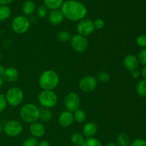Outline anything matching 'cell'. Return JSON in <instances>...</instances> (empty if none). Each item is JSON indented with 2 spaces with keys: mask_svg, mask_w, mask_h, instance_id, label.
<instances>
[{
  "mask_svg": "<svg viewBox=\"0 0 146 146\" xmlns=\"http://www.w3.org/2000/svg\"><path fill=\"white\" fill-rule=\"evenodd\" d=\"M61 11L64 18L69 21H79L84 19L88 14L86 6L77 0H68L63 3Z\"/></svg>",
  "mask_w": 146,
  "mask_h": 146,
  "instance_id": "cell-1",
  "label": "cell"
},
{
  "mask_svg": "<svg viewBox=\"0 0 146 146\" xmlns=\"http://www.w3.org/2000/svg\"><path fill=\"white\" fill-rule=\"evenodd\" d=\"M59 84V76L56 71L46 70L41 74L38 79L40 88L44 91H54Z\"/></svg>",
  "mask_w": 146,
  "mask_h": 146,
  "instance_id": "cell-2",
  "label": "cell"
},
{
  "mask_svg": "<svg viewBox=\"0 0 146 146\" xmlns=\"http://www.w3.org/2000/svg\"><path fill=\"white\" fill-rule=\"evenodd\" d=\"M20 118L27 123H32L39 119V108L33 104H26L19 111Z\"/></svg>",
  "mask_w": 146,
  "mask_h": 146,
  "instance_id": "cell-3",
  "label": "cell"
},
{
  "mask_svg": "<svg viewBox=\"0 0 146 146\" xmlns=\"http://www.w3.org/2000/svg\"><path fill=\"white\" fill-rule=\"evenodd\" d=\"M38 101L43 108H51L56 106L58 103V96L54 91H44L39 93Z\"/></svg>",
  "mask_w": 146,
  "mask_h": 146,
  "instance_id": "cell-4",
  "label": "cell"
},
{
  "mask_svg": "<svg viewBox=\"0 0 146 146\" xmlns=\"http://www.w3.org/2000/svg\"><path fill=\"white\" fill-rule=\"evenodd\" d=\"M5 98L7 104L11 106H18L24 99V93L19 87H11L7 91Z\"/></svg>",
  "mask_w": 146,
  "mask_h": 146,
  "instance_id": "cell-5",
  "label": "cell"
},
{
  "mask_svg": "<svg viewBox=\"0 0 146 146\" xmlns=\"http://www.w3.org/2000/svg\"><path fill=\"white\" fill-rule=\"evenodd\" d=\"M11 28L16 34H25L30 28V21L25 16H17L12 20Z\"/></svg>",
  "mask_w": 146,
  "mask_h": 146,
  "instance_id": "cell-6",
  "label": "cell"
},
{
  "mask_svg": "<svg viewBox=\"0 0 146 146\" xmlns=\"http://www.w3.org/2000/svg\"><path fill=\"white\" fill-rule=\"evenodd\" d=\"M3 131L8 136L14 138L19 135L23 131V126L20 122L15 120H9L3 124Z\"/></svg>",
  "mask_w": 146,
  "mask_h": 146,
  "instance_id": "cell-7",
  "label": "cell"
},
{
  "mask_svg": "<svg viewBox=\"0 0 146 146\" xmlns=\"http://www.w3.org/2000/svg\"><path fill=\"white\" fill-rule=\"evenodd\" d=\"M64 106L66 111L73 113L79 109L81 98L76 92H70L64 98Z\"/></svg>",
  "mask_w": 146,
  "mask_h": 146,
  "instance_id": "cell-8",
  "label": "cell"
},
{
  "mask_svg": "<svg viewBox=\"0 0 146 146\" xmlns=\"http://www.w3.org/2000/svg\"><path fill=\"white\" fill-rule=\"evenodd\" d=\"M70 43L73 49L77 53L85 52L88 46V41L86 37L78 34L71 36Z\"/></svg>",
  "mask_w": 146,
  "mask_h": 146,
  "instance_id": "cell-9",
  "label": "cell"
},
{
  "mask_svg": "<svg viewBox=\"0 0 146 146\" xmlns=\"http://www.w3.org/2000/svg\"><path fill=\"white\" fill-rule=\"evenodd\" d=\"M98 81L93 76H86L79 81L78 86L82 91L85 93L93 92L96 88Z\"/></svg>",
  "mask_w": 146,
  "mask_h": 146,
  "instance_id": "cell-10",
  "label": "cell"
},
{
  "mask_svg": "<svg viewBox=\"0 0 146 146\" xmlns=\"http://www.w3.org/2000/svg\"><path fill=\"white\" fill-rule=\"evenodd\" d=\"M78 34L86 37L92 34L95 31L94 21L92 20L84 19L78 21L76 27Z\"/></svg>",
  "mask_w": 146,
  "mask_h": 146,
  "instance_id": "cell-11",
  "label": "cell"
},
{
  "mask_svg": "<svg viewBox=\"0 0 146 146\" xmlns=\"http://www.w3.org/2000/svg\"><path fill=\"white\" fill-rule=\"evenodd\" d=\"M58 121L59 125L64 128H68V127L71 126L74 121L73 113L66 111V110L63 111L58 116Z\"/></svg>",
  "mask_w": 146,
  "mask_h": 146,
  "instance_id": "cell-12",
  "label": "cell"
},
{
  "mask_svg": "<svg viewBox=\"0 0 146 146\" xmlns=\"http://www.w3.org/2000/svg\"><path fill=\"white\" fill-rule=\"evenodd\" d=\"M29 131L31 135L34 138H41L46 133V128L44 125L38 121L31 123Z\"/></svg>",
  "mask_w": 146,
  "mask_h": 146,
  "instance_id": "cell-13",
  "label": "cell"
},
{
  "mask_svg": "<svg viewBox=\"0 0 146 146\" xmlns=\"http://www.w3.org/2000/svg\"><path fill=\"white\" fill-rule=\"evenodd\" d=\"M123 65L127 70L132 71L137 69L139 66V61L138 57L133 54H128L123 60Z\"/></svg>",
  "mask_w": 146,
  "mask_h": 146,
  "instance_id": "cell-14",
  "label": "cell"
},
{
  "mask_svg": "<svg viewBox=\"0 0 146 146\" xmlns=\"http://www.w3.org/2000/svg\"><path fill=\"white\" fill-rule=\"evenodd\" d=\"M64 17L61 10H52L48 15V22L52 25H59L63 22Z\"/></svg>",
  "mask_w": 146,
  "mask_h": 146,
  "instance_id": "cell-15",
  "label": "cell"
},
{
  "mask_svg": "<svg viewBox=\"0 0 146 146\" xmlns=\"http://www.w3.org/2000/svg\"><path fill=\"white\" fill-rule=\"evenodd\" d=\"M19 76V74L17 68L14 67H8L5 69V72L2 77L4 81L9 83H13L17 81Z\"/></svg>",
  "mask_w": 146,
  "mask_h": 146,
  "instance_id": "cell-16",
  "label": "cell"
},
{
  "mask_svg": "<svg viewBox=\"0 0 146 146\" xmlns=\"http://www.w3.org/2000/svg\"><path fill=\"white\" fill-rule=\"evenodd\" d=\"M98 132V127L96 124L93 122H88L83 127V134L85 137L93 138Z\"/></svg>",
  "mask_w": 146,
  "mask_h": 146,
  "instance_id": "cell-17",
  "label": "cell"
},
{
  "mask_svg": "<svg viewBox=\"0 0 146 146\" xmlns=\"http://www.w3.org/2000/svg\"><path fill=\"white\" fill-rule=\"evenodd\" d=\"M36 10V5L34 1L31 0H27L23 4L22 12L25 17L31 16Z\"/></svg>",
  "mask_w": 146,
  "mask_h": 146,
  "instance_id": "cell-18",
  "label": "cell"
},
{
  "mask_svg": "<svg viewBox=\"0 0 146 146\" xmlns=\"http://www.w3.org/2000/svg\"><path fill=\"white\" fill-rule=\"evenodd\" d=\"M44 6L47 9L52 10L59 9L62 6L64 1L63 0H44Z\"/></svg>",
  "mask_w": 146,
  "mask_h": 146,
  "instance_id": "cell-19",
  "label": "cell"
},
{
  "mask_svg": "<svg viewBox=\"0 0 146 146\" xmlns=\"http://www.w3.org/2000/svg\"><path fill=\"white\" fill-rule=\"evenodd\" d=\"M39 119L43 122H48L53 119V113L48 108H41L39 109Z\"/></svg>",
  "mask_w": 146,
  "mask_h": 146,
  "instance_id": "cell-20",
  "label": "cell"
},
{
  "mask_svg": "<svg viewBox=\"0 0 146 146\" xmlns=\"http://www.w3.org/2000/svg\"><path fill=\"white\" fill-rule=\"evenodd\" d=\"M116 142L118 146H130L131 141L128 135L124 133H121L117 136Z\"/></svg>",
  "mask_w": 146,
  "mask_h": 146,
  "instance_id": "cell-21",
  "label": "cell"
},
{
  "mask_svg": "<svg viewBox=\"0 0 146 146\" xmlns=\"http://www.w3.org/2000/svg\"><path fill=\"white\" fill-rule=\"evenodd\" d=\"M11 16V9L7 5H0V22L6 21Z\"/></svg>",
  "mask_w": 146,
  "mask_h": 146,
  "instance_id": "cell-22",
  "label": "cell"
},
{
  "mask_svg": "<svg viewBox=\"0 0 146 146\" xmlns=\"http://www.w3.org/2000/svg\"><path fill=\"white\" fill-rule=\"evenodd\" d=\"M138 95L141 97H146V80H141L138 82L135 88Z\"/></svg>",
  "mask_w": 146,
  "mask_h": 146,
  "instance_id": "cell-23",
  "label": "cell"
},
{
  "mask_svg": "<svg viewBox=\"0 0 146 146\" xmlns=\"http://www.w3.org/2000/svg\"><path fill=\"white\" fill-rule=\"evenodd\" d=\"M73 115H74V121L78 123H82L86 120V113L85 111L81 109H78L74 111Z\"/></svg>",
  "mask_w": 146,
  "mask_h": 146,
  "instance_id": "cell-24",
  "label": "cell"
},
{
  "mask_svg": "<svg viewBox=\"0 0 146 146\" xmlns=\"http://www.w3.org/2000/svg\"><path fill=\"white\" fill-rule=\"evenodd\" d=\"M71 141L74 145L76 146H83L85 139L84 138V135H81V133H76L71 136Z\"/></svg>",
  "mask_w": 146,
  "mask_h": 146,
  "instance_id": "cell-25",
  "label": "cell"
},
{
  "mask_svg": "<svg viewBox=\"0 0 146 146\" xmlns=\"http://www.w3.org/2000/svg\"><path fill=\"white\" fill-rule=\"evenodd\" d=\"M56 38L60 42H67L71 40V35L70 32L67 31H60L57 34Z\"/></svg>",
  "mask_w": 146,
  "mask_h": 146,
  "instance_id": "cell-26",
  "label": "cell"
},
{
  "mask_svg": "<svg viewBox=\"0 0 146 146\" xmlns=\"http://www.w3.org/2000/svg\"><path fill=\"white\" fill-rule=\"evenodd\" d=\"M97 81L101 83H107L111 80V75L107 71H101L96 77Z\"/></svg>",
  "mask_w": 146,
  "mask_h": 146,
  "instance_id": "cell-27",
  "label": "cell"
},
{
  "mask_svg": "<svg viewBox=\"0 0 146 146\" xmlns=\"http://www.w3.org/2000/svg\"><path fill=\"white\" fill-rule=\"evenodd\" d=\"M83 146H102V145L99 140L93 137L86 139Z\"/></svg>",
  "mask_w": 146,
  "mask_h": 146,
  "instance_id": "cell-28",
  "label": "cell"
},
{
  "mask_svg": "<svg viewBox=\"0 0 146 146\" xmlns=\"http://www.w3.org/2000/svg\"><path fill=\"white\" fill-rule=\"evenodd\" d=\"M37 15L39 18H45L48 15V9L45 7L44 5L39 6L37 8Z\"/></svg>",
  "mask_w": 146,
  "mask_h": 146,
  "instance_id": "cell-29",
  "label": "cell"
},
{
  "mask_svg": "<svg viewBox=\"0 0 146 146\" xmlns=\"http://www.w3.org/2000/svg\"><path fill=\"white\" fill-rule=\"evenodd\" d=\"M38 143L36 138L34 137H29L24 140L22 146H38Z\"/></svg>",
  "mask_w": 146,
  "mask_h": 146,
  "instance_id": "cell-30",
  "label": "cell"
},
{
  "mask_svg": "<svg viewBox=\"0 0 146 146\" xmlns=\"http://www.w3.org/2000/svg\"><path fill=\"white\" fill-rule=\"evenodd\" d=\"M136 43L138 46L141 48H146V35H140L137 37Z\"/></svg>",
  "mask_w": 146,
  "mask_h": 146,
  "instance_id": "cell-31",
  "label": "cell"
},
{
  "mask_svg": "<svg viewBox=\"0 0 146 146\" xmlns=\"http://www.w3.org/2000/svg\"><path fill=\"white\" fill-rule=\"evenodd\" d=\"M138 58V61H139V63H141L143 65L146 66V48H143L140 51Z\"/></svg>",
  "mask_w": 146,
  "mask_h": 146,
  "instance_id": "cell-32",
  "label": "cell"
},
{
  "mask_svg": "<svg viewBox=\"0 0 146 146\" xmlns=\"http://www.w3.org/2000/svg\"><path fill=\"white\" fill-rule=\"evenodd\" d=\"M94 24L95 29L100 30L104 29V27H105V21L101 19H97L94 21Z\"/></svg>",
  "mask_w": 146,
  "mask_h": 146,
  "instance_id": "cell-33",
  "label": "cell"
},
{
  "mask_svg": "<svg viewBox=\"0 0 146 146\" xmlns=\"http://www.w3.org/2000/svg\"><path fill=\"white\" fill-rule=\"evenodd\" d=\"M7 102L6 100L5 96L4 94H0V113L4 111L7 108Z\"/></svg>",
  "mask_w": 146,
  "mask_h": 146,
  "instance_id": "cell-34",
  "label": "cell"
},
{
  "mask_svg": "<svg viewBox=\"0 0 146 146\" xmlns=\"http://www.w3.org/2000/svg\"><path fill=\"white\" fill-rule=\"evenodd\" d=\"M130 146H146V141L141 138H137L131 143Z\"/></svg>",
  "mask_w": 146,
  "mask_h": 146,
  "instance_id": "cell-35",
  "label": "cell"
},
{
  "mask_svg": "<svg viewBox=\"0 0 146 146\" xmlns=\"http://www.w3.org/2000/svg\"><path fill=\"white\" fill-rule=\"evenodd\" d=\"M140 75H141V73L138 69L133 70V71H131V76H132L133 78H138L140 76Z\"/></svg>",
  "mask_w": 146,
  "mask_h": 146,
  "instance_id": "cell-36",
  "label": "cell"
},
{
  "mask_svg": "<svg viewBox=\"0 0 146 146\" xmlns=\"http://www.w3.org/2000/svg\"><path fill=\"white\" fill-rule=\"evenodd\" d=\"M13 0H0V5H8Z\"/></svg>",
  "mask_w": 146,
  "mask_h": 146,
  "instance_id": "cell-37",
  "label": "cell"
},
{
  "mask_svg": "<svg viewBox=\"0 0 146 146\" xmlns=\"http://www.w3.org/2000/svg\"><path fill=\"white\" fill-rule=\"evenodd\" d=\"M38 146H51L50 145V143L46 141H42L41 142H40L38 143Z\"/></svg>",
  "mask_w": 146,
  "mask_h": 146,
  "instance_id": "cell-38",
  "label": "cell"
},
{
  "mask_svg": "<svg viewBox=\"0 0 146 146\" xmlns=\"http://www.w3.org/2000/svg\"><path fill=\"white\" fill-rule=\"evenodd\" d=\"M141 75H142L144 80H146V66H145L143 68L142 71H141Z\"/></svg>",
  "mask_w": 146,
  "mask_h": 146,
  "instance_id": "cell-39",
  "label": "cell"
},
{
  "mask_svg": "<svg viewBox=\"0 0 146 146\" xmlns=\"http://www.w3.org/2000/svg\"><path fill=\"white\" fill-rule=\"evenodd\" d=\"M6 68L2 65H0V76H3L4 72H5Z\"/></svg>",
  "mask_w": 146,
  "mask_h": 146,
  "instance_id": "cell-40",
  "label": "cell"
},
{
  "mask_svg": "<svg viewBox=\"0 0 146 146\" xmlns=\"http://www.w3.org/2000/svg\"><path fill=\"white\" fill-rule=\"evenodd\" d=\"M106 146H118V145H117L116 143L115 142H110L107 144Z\"/></svg>",
  "mask_w": 146,
  "mask_h": 146,
  "instance_id": "cell-41",
  "label": "cell"
},
{
  "mask_svg": "<svg viewBox=\"0 0 146 146\" xmlns=\"http://www.w3.org/2000/svg\"><path fill=\"white\" fill-rule=\"evenodd\" d=\"M4 79H3V77L2 76H0V88L2 86L3 84H4Z\"/></svg>",
  "mask_w": 146,
  "mask_h": 146,
  "instance_id": "cell-42",
  "label": "cell"
},
{
  "mask_svg": "<svg viewBox=\"0 0 146 146\" xmlns=\"http://www.w3.org/2000/svg\"><path fill=\"white\" fill-rule=\"evenodd\" d=\"M3 131V124L0 122V133H1V131Z\"/></svg>",
  "mask_w": 146,
  "mask_h": 146,
  "instance_id": "cell-43",
  "label": "cell"
},
{
  "mask_svg": "<svg viewBox=\"0 0 146 146\" xmlns=\"http://www.w3.org/2000/svg\"><path fill=\"white\" fill-rule=\"evenodd\" d=\"M1 59V52H0V60Z\"/></svg>",
  "mask_w": 146,
  "mask_h": 146,
  "instance_id": "cell-44",
  "label": "cell"
}]
</instances>
